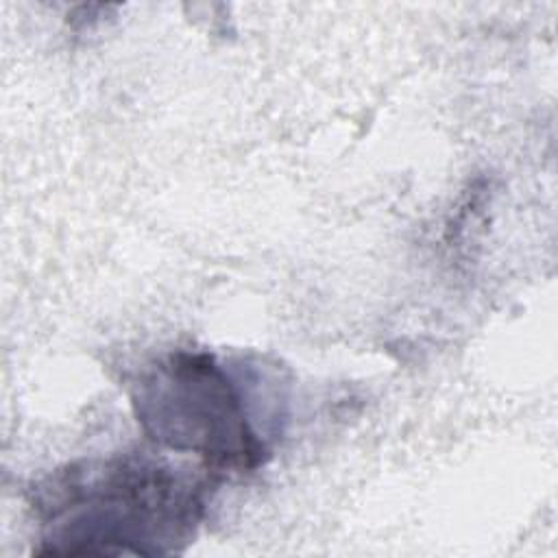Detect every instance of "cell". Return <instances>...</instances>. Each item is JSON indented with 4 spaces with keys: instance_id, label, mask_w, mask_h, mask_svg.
<instances>
[{
    "instance_id": "7a4b0ae2",
    "label": "cell",
    "mask_w": 558,
    "mask_h": 558,
    "mask_svg": "<svg viewBox=\"0 0 558 558\" xmlns=\"http://www.w3.org/2000/svg\"><path fill=\"white\" fill-rule=\"evenodd\" d=\"M131 405L150 440L198 456L209 473L253 471L270 456L240 377L209 351L179 349L144 366Z\"/></svg>"
},
{
    "instance_id": "6da1fadb",
    "label": "cell",
    "mask_w": 558,
    "mask_h": 558,
    "mask_svg": "<svg viewBox=\"0 0 558 558\" xmlns=\"http://www.w3.org/2000/svg\"><path fill=\"white\" fill-rule=\"evenodd\" d=\"M207 477L148 451L116 453L54 469L33 484L37 556H168L196 534Z\"/></svg>"
}]
</instances>
